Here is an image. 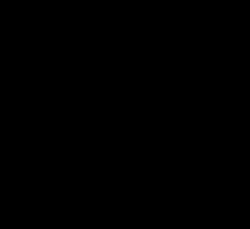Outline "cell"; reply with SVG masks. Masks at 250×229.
I'll use <instances>...</instances> for the list:
<instances>
[]
</instances>
